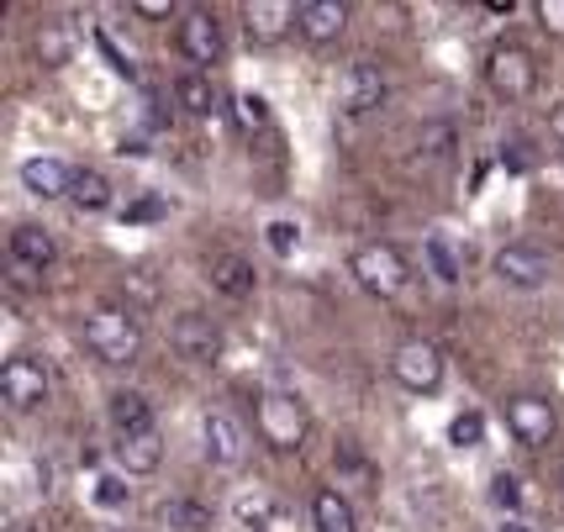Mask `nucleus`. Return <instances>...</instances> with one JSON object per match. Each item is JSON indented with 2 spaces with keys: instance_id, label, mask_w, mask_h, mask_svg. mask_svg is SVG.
Wrapping results in <instances>:
<instances>
[{
  "instance_id": "nucleus-42",
  "label": "nucleus",
  "mask_w": 564,
  "mask_h": 532,
  "mask_svg": "<svg viewBox=\"0 0 564 532\" xmlns=\"http://www.w3.org/2000/svg\"><path fill=\"white\" fill-rule=\"evenodd\" d=\"M501 532H533V528H522L517 517H507V522H501Z\"/></svg>"
},
{
  "instance_id": "nucleus-17",
  "label": "nucleus",
  "mask_w": 564,
  "mask_h": 532,
  "mask_svg": "<svg viewBox=\"0 0 564 532\" xmlns=\"http://www.w3.org/2000/svg\"><path fill=\"white\" fill-rule=\"evenodd\" d=\"M333 485H338V490H359V496H369V490L380 485V469L365 459V448H359L354 437H344V443L333 448Z\"/></svg>"
},
{
  "instance_id": "nucleus-12",
  "label": "nucleus",
  "mask_w": 564,
  "mask_h": 532,
  "mask_svg": "<svg viewBox=\"0 0 564 532\" xmlns=\"http://www.w3.org/2000/svg\"><path fill=\"white\" fill-rule=\"evenodd\" d=\"M348 26V6L344 0H301L295 6V32L306 37V43H338Z\"/></svg>"
},
{
  "instance_id": "nucleus-28",
  "label": "nucleus",
  "mask_w": 564,
  "mask_h": 532,
  "mask_svg": "<svg viewBox=\"0 0 564 532\" xmlns=\"http://www.w3.org/2000/svg\"><path fill=\"white\" fill-rule=\"evenodd\" d=\"M238 522L243 528H253V532H264V528H274V517H280V507H274V496L270 490H248V496H238Z\"/></svg>"
},
{
  "instance_id": "nucleus-22",
  "label": "nucleus",
  "mask_w": 564,
  "mask_h": 532,
  "mask_svg": "<svg viewBox=\"0 0 564 532\" xmlns=\"http://www.w3.org/2000/svg\"><path fill=\"white\" fill-rule=\"evenodd\" d=\"M312 522H317V532H359L354 507H348V496L338 485H327V490L312 496Z\"/></svg>"
},
{
  "instance_id": "nucleus-39",
  "label": "nucleus",
  "mask_w": 564,
  "mask_h": 532,
  "mask_svg": "<svg viewBox=\"0 0 564 532\" xmlns=\"http://www.w3.org/2000/svg\"><path fill=\"white\" fill-rule=\"evenodd\" d=\"M501 164H507V170H528V143H522V138H512V143L501 148Z\"/></svg>"
},
{
  "instance_id": "nucleus-13",
  "label": "nucleus",
  "mask_w": 564,
  "mask_h": 532,
  "mask_svg": "<svg viewBox=\"0 0 564 532\" xmlns=\"http://www.w3.org/2000/svg\"><path fill=\"white\" fill-rule=\"evenodd\" d=\"M206 459L221 464V469H238L248 459V433L238 416L206 412Z\"/></svg>"
},
{
  "instance_id": "nucleus-9",
  "label": "nucleus",
  "mask_w": 564,
  "mask_h": 532,
  "mask_svg": "<svg viewBox=\"0 0 564 532\" xmlns=\"http://www.w3.org/2000/svg\"><path fill=\"white\" fill-rule=\"evenodd\" d=\"M386 96H391V85H386V69H380V64H369V58L348 64L344 85H338V100H344L348 117H369V111H380Z\"/></svg>"
},
{
  "instance_id": "nucleus-32",
  "label": "nucleus",
  "mask_w": 564,
  "mask_h": 532,
  "mask_svg": "<svg viewBox=\"0 0 564 532\" xmlns=\"http://www.w3.org/2000/svg\"><path fill=\"white\" fill-rule=\"evenodd\" d=\"M264 242H270L280 259H291L295 248H301V227H295V221H270V227H264Z\"/></svg>"
},
{
  "instance_id": "nucleus-41",
  "label": "nucleus",
  "mask_w": 564,
  "mask_h": 532,
  "mask_svg": "<svg viewBox=\"0 0 564 532\" xmlns=\"http://www.w3.org/2000/svg\"><path fill=\"white\" fill-rule=\"evenodd\" d=\"M549 132H554V138H560V143H564V100H560V106H554V111H549Z\"/></svg>"
},
{
  "instance_id": "nucleus-19",
  "label": "nucleus",
  "mask_w": 564,
  "mask_h": 532,
  "mask_svg": "<svg viewBox=\"0 0 564 532\" xmlns=\"http://www.w3.org/2000/svg\"><path fill=\"white\" fill-rule=\"evenodd\" d=\"M111 454H117V464H122L127 475H153V469L164 464V437H159V427H153V433L117 437V443H111Z\"/></svg>"
},
{
  "instance_id": "nucleus-31",
  "label": "nucleus",
  "mask_w": 564,
  "mask_h": 532,
  "mask_svg": "<svg viewBox=\"0 0 564 532\" xmlns=\"http://www.w3.org/2000/svg\"><path fill=\"white\" fill-rule=\"evenodd\" d=\"M480 437H486V416L480 412H459L448 422V443L454 448H480Z\"/></svg>"
},
{
  "instance_id": "nucleus-23",
  "label": "nucleus",
  "mask_w": 564,
  "mask_h": 532,
  "mask_svg": "<svg viewBox=\"0 0 564 532\" xmlns=\"http://www.w3.org/2000/svg\"><path fill=\"white\" fill-rule=\"evenodd\" d=\"M174 100H180L191 117H212V111H217V85H212V74H200V69L180 74V79H174Z\"/></svg>"
},
{
  "instance_id": "nucleus-7",
  "label": "nucleus",
  "mask_w": 564,
  "mask_h": 532,
  "mask_svg": "<svg viewBox=\"0 0 564 532\" xmlns=\"http://www.w3.org/2000/svg\"><path fill=\"white\" fill-rule=\"evenodd\" d=\"M170 343H174V354H180V359H191V363H217L221 348H227L217 316H206V312H180L174 316Z\"/></svg>"
},
{
  "instance_id": "nucleus-21",
  "label": "nucleus",
  "mask_w": 564,
  "mask_h": 532,
  "mask_svg": "<svg viewBox=\"0 0 564 532\" xmlns=\"http://www.w3.org/2000/svg\"><path fill=\"white\" fill-rule=\"evenodd\" d=\"M159 528L164 532H206L212 528V507H200L191 496H170V501H159Z\"/></svg>"
},
{
  "instance_id": "nucleus-45",
  "label": "nucleus",
  "mask_w": 564,
  "mask_h": 532,
  "mask_svg": "<svg viewBox=\"0 0 564 532\" xmlns=\"http://www.w3.org/2000/svg\"><path fill=\"white\" fill-rule=\"evenodd\" d=\"M560 153H564V148H560Z\"/></svg>"
},
{
  "instance_id": "nucleus-5",
  "label": "nucleus",
  "mask_w": 564,
  "mask_h": 532,
  "mask_svg": "<svg viewBox=\"0 0 564 532\" xmlns=\"http://www.w3.org/2000/svg\"><path fill=\"white\" fill-rule=\"evenodd\" d=\"M391 374L401 390H412V395H433L443 386V354L433 343L422 338H406L401 348L391 354Z\"/></svg>"
},
{
  "instance_id": "nucleus-24",
  "label": "nucleus",
  "mask_w": 564,
  "mask_h": 532,
  "mask_svg": "<svg viewBox=\"0 0 564 532\" xmlns=\"http://www.w3.org/2000/svg\"><path fill=\"white\" fill-rule=\"evenodd\" d=\"M74 211H85V217H96V211H111V180L100 170H79L74 174Z\"/></svg>"
},
{
  "instance_id": "nucleus-10",
  "label": "nucleus",
  "mask_w": 564,
  "mask_h": 532,
  "mask_svg": "<svg viewBox=\"0 0 564 532\" xmlns=\"http://www.w3.org/2000/svg\"><path fill=\"white\" fill-rule=\"evenodd\" d=\"M496 280L512 291H539V285H549V253L533 242H507L496 253Z\"/></svg>"
},
{
  "instance_id": "nucleus-25",
  "label": "nucleus",
  "mask_w": 564,
  "mask_h": 532,
  "mask_svg": "<svg viewBox=\"0 0 564 532\" xmlns=\"http://www.w3.org/2000/svg\"><path fill=\"white\" fill-rule=\"evenodd\" d=\"M32 53H37V64L43 69H64L74 58V37H69V26L64 22H48L37 37H32Z\"/></svg>"
},
{
  "instance_id": "nucleus-37",
  "label": "nucleus",
  "mask_w": 564,
  "mask_h": 532,
  "mask_svg": "<svg viewBox=\"0 0 564 532\" xmlns=\"http://www.w3.org/2000/svg\"><path fill=\"white\" fill-rule=\"evenodd\" d=\"M132 17H143V22H164V17H174V0H132Z\"/></svg>"
},
{
  "instance_id": "nucleus-44",
  "label": "nucleus",
  "mask_w": 564,
  "mask_h": 532,
  "mask_svg": "<svg viewBox=\"0 0 564 532\" xmlns=\"http://www.w3.org/2000/svg\"><path fill=\"white\" fill-rule=\"evenodd\" d=\"M17 532H32V528H17Z\"/></svg>"
},
{
  "instance_id": "nucleus-40",
  "label": "nucleus",
  "mask_w": 564,
  "mask_h": 532,
  "mask_svg": "<svg viewBox=\"0 0 564 532\" xmlns=\"http://www.w3.org/2000/svg\"><path fill=\"white\" fill-rule=\"evenodd\" d=\"M117 153H132V159H143V153H148V138H143V132H132V138H122V148H117Z\"/></svg>"
},
{
  "instance_id": "nucleus-38",
  "label": "nucleus",
  "mask_w": 564,
  "mask_h": 532,
  "mask_svg": "<svg viewBox=\"0 0 564 532\" xmlns=\"http://www.w3.org/2000/svg\"><path fill=\"white\" fill-rule=\"evenodd\" d=\"M96 43H100V53H106V58H111V69L122 74V79H132V74H138V69H132V58H122V53L111 48V37H106V32H100Z\"/></svg>"
},
{
  "instance_id": "nucleus-4",
  "label": "nucleus",
  "mask_w": 564,
  "mask_h": 532,
  "mask_svg": "<svg viewBox=\"0 0 564 532\" xmlns=\"http://www.w3.org/2000/svg\"><path fill=\"white\" fill-rule=\"evenodd\" d=\"M486 85H491L507 106H517V100H528L539 90V58L522 48V43H496V48L486 53Z\"/></svg>"
},
{
  "instance_id": "nucleus-26",
  "label": "nucleus",
  "mask_w": 564,
  "mask_h": 532,
  "mask_svg": "<svg viewBox=\"0 0 564 532\" xmlns=\"http://www.w3.org/2000/svg\"><path fill=\"white\" fill-rule=\"evenodd\" d=\"M422 253H427V264H433V274H438L443 285H459V280H465V264H459L454 242L443 238V232H433V238L422 242Z\"/></svg>"
},
{
  "instance_id": "nucleus-16",
  "label": "nucleus",
  "mask_w": 564,
  "mask_h": 532,
  "mask_svg": "<svg viewBox=\"0 0 564 532\" xmlns=\"http://www.w3.org/2000/svg\"><path fill=\"white\" fill-rule=\"evenodd\" d=\"M53 259H58V242H53L48 227H37V221H17V227H11V264L17 269L43 274Z\"/></svg>"
},
{
  "instance_id": "nucleus-35",
  "label": "nucleus",
  "mask_w": 564,
  "mask_h": 532,
  "mask_svg": "<svg viewBox=\"0 0 564 532\" xmlns=\"http://www.w3.org/2000/svg\"><path fill=\"white\" fill-rule=\"evenodd\" d=\"M159 217H170V200H159V195H143V200L127 206V221H159Z\"/></svg>"
},
{
  "instance_id": "nucleus-1",
  "label": "nucleus",
  "mask_w": 564,
  "mask_h": 532,
  "mask_svg": "<svg viewBox=\"0 0 564 532\" xmlns=\"http://www.w3.org/2000/svg\"><path fill=\"white\" fill-rule=\"evenodd\" d=\"M85 348L100 363H138L143 354V322L132 306H96L85 316Z\"/></svg>"
},
{
  "instance_id": "nucleus-3",
  "label": "nucleus",
  "mask_w": 564,
  "mask_h": 532,
  "mask_svg": "<svg viewBox=\"0 0 564 532\" xmlns=\"http://www.w3.org/2000/svg\"><path fill=\"white\" fill-rule=\"evenodd\" d=\"M348 274H354L369 295H380V301H395V295L412 285V269L401 259V248H391V242H365V248H354Z\"/></svg>"
},
{
  "instance_id": "nucleus-20",
  "label": "nucleus",
  "mask_w": 564,
  "mask_h": 532,
  "mask_svg": "<svg viewBox=\"0 0 564 532\" xmlns=\"http://www.w3.org/2000/svg\"><path fill=\"white\" fill-rule=\"evenodd\" d=\"M106 412H111V427H117V437L153 433V401H148L143 390H117Z\"/></svg>"
},
{
  "instance_id": "nucleus-43",
  "label": "nucleus",
  "mask_w": 564,
  "mask_h": 532,
  "mask_svg": "<svg viewBox=\"0 0 564 532\" xmlns=\"http://www.w3.org/2000/svg\"><path fill=\"white\" fill-rule=\"evenodd\" d=\"M560 490H564V459H560Z\"/></svg>"
},
{
  "instance_id": "nucleus-11",
  "label": "nucleus",
  "mask_w": 564,
  "mask_h": 532,
  "mask_svg": "<svg viewBox=\"0 0 564 532\" xmlns=\"http://www.w3.org/2000/svg\"><path fill=\"white\" fill-rule=\"evenodd\" d=\"M180 53L191 58V64H200V74L212 69L221 58V22L212 17V11H185V22H180Z\"/></svg>"
},
{
  "instance_id": "nucleus-27",
  "label": "nucleus",
  "mask_w": 564,
  "mask_h": 532,
  "mask_svg": "<svg viewBox=\"0 0 564 532\" xmlns=\"http://www.w3.org/2000/svg\"><path fill=\"white\" fill-rule=\"evenodd\" d=\"M448 153H454V127H448V121H433V127L417 132V159H412V164L427 170V164H443Z\"/></svg>"
},
{
  "instance_id": "nucleus-18",
  "label": "nucleus",
  "mask_w": 564,
  "mask_h": 532,
  "mask_svg": "<svg viewBox=\"0 0 564 532\" xmlns=\"http://www.w3.org/2000/svg\"><path fill=\"white\" fill-rule=\"evenodd\" d=\"M74 174H79V170H69L64 159H26V164H22V185L37 195V200H58V195L74 191Z\"/></svg>"
},
{
  "instance_id": "nucleus-6",
  "label": "nucleus",
  "mask_w": 564,
  "mask_h": 532,
  "mask_svg": "<svg viewBox=\"0 0 564 532\" xmlns=\"http://www.w3.org/2000/svg\"><path fill=\"white\" fill-rule=\"evenodd\" d=\"M0 401L11 412H37L48 401V369L32 359V354H17V359L0 363Z\"/></svg>"
},
{
  "instance_id": "nucleus-29",
  "label": "nucleus",
  "mask_w": 564,
  "mask_h": 532,
  "mask_svg": "<svg viewBox=\"0 0 564 532\" xmlns=\"http://www.w3.org/2000/svg\"><path fill=\"white\" fill-rule=\"evenodd\" d=\"M122 291H127V306H132V312L159 306V280H153V269H143V264L122 274Z\"/></svg>"
},
{
  "instance_id": "nucleus-34",
  "label": "nucleus",
  "mask_w": 564,
  "mask_h": 532,
  "mask_svg": "<svg viewBox=\"0 0 564 532\" xmlns=\"http://www.w3.org/2000/svg\"><path fill=\"white\" fill-rule=\"evenodd\" d=\"M533 17H539V26L549 32V37H564V0H539Z\"/></svg>"
},
{
  "instance_id": "nucleus-8",
  "label": "nucleus",
  "mask_w": 564,
  "mask_h": 532,
  "mask_svg": "<svg viewBox=\"0 0 564 532\" xmlns=\"http://www.w3.org/2000/svg\"><path fill=\"white\" fill-rule=\"evenodd\" d=\"M507 433L522 443V448H549L554 433H560V416L543 395H512L507 401Z\"/></svg>"
},
{
  "instance_id": "nucleus-36",
  "label": "nucleus",
  "mask_w": 564,
  "mask_h": 532,
  "mask_svg": "<svg viewBox=\"0 0 564 532\" xmlns=\"http://www.w3.org/2000/svg\"><path fill=\"white\" fill-rule=\"evenodd\" d=\"M96 501H100V507H111V511L127 507V485L117 480V475H100V480H96Z\"/></svg>"
},
{
  "instance_id": "nucleus-15",
  "label": "nucleus",
  "mask_w": 564,
  "mask_h": 532,
  "mask_svg": "<svg viewBox=\"0 0 564 532\" xmlns=\"http://www.w3.org/2000/svg\"><path fill=\"white\" fill-rule=\"evenodd\" d=\"M243 32L253 43H280L285 32H295V6L291 0H248Z\"/></svg>"
},
{
  "instance_id": "nucleus-33",
  "label": "nucleus",
  "mask_w": 564,
  "mask_h": 532,
  "mask_svg": "<svg viewBox=\"0 0 564 532\" xmlns=\"http://www.w3.org/2000/svg\"><path fill=\"white\" fill-rule=\"evenodd\" d=\"M491 501H496V507H501V511H507V517H512V511L522 507V480L501 469V475H496V480H491Z\"/></svg>"
},
{
  "instance_id": "nucleus-2",
  "label": "nucleus",
  "mask_w": 564,
  "mask_h": 532,
  "mask_svg": "<svg viewBox=\"0 0 564 532\" xmlns=\"http://www.w3.org/2000/svg\"><path fill=\"white\" fill-rule=\"evenodd\" d=\"M253 427L270 443L274 454H301V443L312 433V416H306V401L291 395V390H264L259 406H253Z\"/></svg>"
},
{
  "instance_id": "nucleus-30",
  "label": "nucleus",
  "mask_w": 564,
  "mask_h": 532,
  "mask_svg": "<svg viewBox=\"0 0 564 532\" xmlns=\"http://www.w3.org/2000/svg\"><path fill=\"white\" fill-rule=\"evenodd\" d=\"M232 117H238L243 132H264V127H270V100L253 96V90H243V96L232 100Z\"/></svg>"
},
{
  "instance_id": "nucleus-14",
  "label": "nucleus",
  "mask_w": 564,
  "mask_h": 532,
  "mask_svg": "<svg viewBox=\"0 0 564 532\" xmlns=\"http://www.w3.org/2000/svg\"><path fill=\"white\" fill-rule=\"evenodd\" d=\"M206 280H212V291H221L227 301H248V295L259 291V269L248 264L243 253H212V259H206Z\"/></svg>"
}]
</instances>
